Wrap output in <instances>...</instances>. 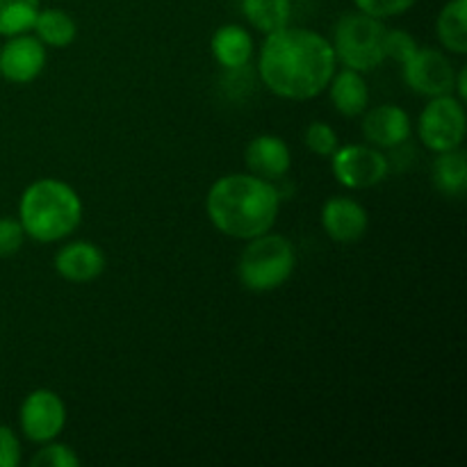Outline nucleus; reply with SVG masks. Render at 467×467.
<instances>
[{
	"label": "nucleus",
	"mask_w": 467,
	"mask_h": 467,
	"mask_svg": "<svg viewBox=\"0 0 467 467\" xmlns=\"http://www.w3.org/2000/svg\"><path fill=\"white\" fill-rule=\"evenodd\" d=\"M337 59L327 36L308 27H285L265 35L258 55V73L274 96L310 100L327 91Z\"/></svg>",
	"instance_id": "obj_1"
},
{
	"label": "nucleus",
	"mask_w": 467,
	"mask_h": 467,
	"mask_svg": "<svg viewBox=\"0 0 467 467\" xmlns=\"http://www.w3.org/2000/svg\"><path fill=\"white\" fill-rule=\"evenodd\" d=\"M281 213V192L254 173L217 178L205 196V214L214 231L233 240H251L272 231Z\"/></svg>",
	"instance_id": "obj_2"
},
{
	"label": "nucleus",
	"mask_w": 467,
	"mask_h": 467,
	"mask_svg": "<svg viewBox=\"0 0 467 467\" xmlns=\"http://www.w3.org/2000/svg\"><path fill=\"white\" fill-rule=\"evenodd\" d=\"M82 199L68 182L39 178L23 190L18 201V222L30 240L55 244L67 240L82 223Z\"/></svg>",
	"instance_id": "obj_3"
},
{
	"label": "nucleus",
	"mask_w": 467,
	"mask_h": 467,
	"mask_svg": "<svg viewBox=\"0 0 467 467\" xmlns=\"http://www.w3.org/2000/svg\"><path fill=\"white\" fill-rule=\"evenodd\" d=\"M296 269L295 244L278 233H263L246 240L237 260V278L249 292H274L285 285Z\"/></svg>",
	"instance_id": "obj_4"
},
{
	"label": "nucleus",
	"mask_w": 467,
	"mask_h": 467,
	"mask_svg": "<svg viewBox=\"0 0 467 467\" xmlns=\"http://www.w3.org/2000/svg\"><path fill=\"white\" fill-rule=\"evenodd\" d=\"M386 23L363 12H349L333 26V53L337 64L358 73H369L386 62L383 55Z\"/></svg>",
	"instance_id": "obj_5"
},
{
	"label": "nucleus",
	"mask_w": 467,
	"mask_h": 467,
	"mask_svg": "<svg viewBox=\"0 0 467 467\" xmlns=\"http://www.w3.org/2000/svg\"><path fill=\"white\" fill-rule=\"evenodd\" d=\"M467 132L465 103L454 94L429 99L418 117V137L433 153L461 149Z\"/></svg>",
	"instance_id": "obj_6"
},
{
	"label": "nucleus",
	"mask_w": 467,
	"mask_h": 467,
	"mask_svg": "<svg viewBox=\"0 0 467 467\" xmlns=\"http://www.w3.org/2000/svg\"><path fill=\"white\" fill-rule=\"evenodd\" d=\"M331 171L345 190H369L386 181L390 160L372 144H345L331 155Z\"/></svg>",
	"instance_id": "obj_7"
},
{
	"label": "nucleus",
	"mask_w": 467,
	"mask_h": 467,
	"mask_svg": "<svg viewBox=\"0 0 467 467\" xmlns=\"http://www.w3.org/2000/svg\"><path fill=\"white\" fill-rule=\"evenodd\" d=\"M18 427L26 441L35 445L57 441L67 427V404L62 397L48 388H36L18 409Z\"/></svg>",
	"instance_id": "obj_8"
},
{
	"label": "nucleus",
	"mask_w": 467,
	"mask_h": 467,
	"mask_svg": "<svg viewBox=\"0 0 467 467\" xmlns=\"http://www.w3.org/2000/svg\"><path fill=\"white\" fill-rule=\"evenodd\" d=\"M401 76L409 89L424 99L454 94V64L450 62L442 50L438 48H418L404 64Z\"/></svg>",
	"instance_id": "obj_9"
},
{
	"label": "nucleus",
	"mask_w": 467,
	"mask_h": 467,
	"mask_svg": "<svg viewBox=\"0 0 467 467\" xmlns=\"http://www.w3.org/2000/svg\"><path fill=\"white\" fill-rule=\"evenodd\" d=\"M46 59V46L30 32L5 36L0 46V78L12 85H30L44 73Z\"/></svg>",
	"instance_id": "obj_10"
},
{
	"label": "nucleus",
	"mask_w": 467,
	"mask_h": 467,
	"mask_svg": "<svg viewBox=\"0 0 467 467\" xmlns=\"http://www.w3.org/2000/svg\"><path fill=\"white\" fill-rule=\"evenodd\" d=\"M360 117H363L360 128H363L365 141L377 149H400L410 140V132H413L410 114L400 105H377L372 109H365Z\"/></svg>",
	"instance_id": "obj_11"
},
{
	"label": "nucleus",
	"mask_w": 467,
	"mask_h": 467,
	"mask_svg": "<svg viewBox=\"0 0 467 467\" xmlns=\"http://www.w3.org/2000/svg\"><path fill=\"white\" fill-rule=\"evenodd\" d=\"M322 228L337 244H354L363 240L369 228V214L363 203L351 196H331L322 205Z\"/></svg>",
	"instance_id": "obj_12"
},
{
	"label": "nucleus",
	"mask_w": 467,
	"mask_h": 467,
	"mask_svg": "<svg viewBox=\"0 0 467 467\" xmlns=\"http://www.w3.org/2000/svg\"><path fill=\"white\" fill-rule=\"evenodd\" d=\"M105 265L108 260H105L103 249L89 240H76L59 246L53 260L57 276L67 283H76V285H85V283L103 276Z\"/></svg>",
	"instance_id": "obj_13"
},
{
	"label": "nucleus",
	"mask_w": 467,
	"mask_h": 467,
	"mask_svg": "<svg viewBox=\"0 0 467 467\" xmlns=\"http://www.w3.org/2000/svg\"><path fill=\"white\" fill-rule=\"evenodd\" d=\"M244 162L254 176L278 182L287 176L292 167L290 146L278 135H258L246 144Z\"/></svg>",
	"instance_id": "obj_14"
},
{
	"label": "nucleus",
	"mask_w": 467,
	"mask_h": 467,
	"mask_svg": "<svg viewBox=\"0 0 467 467\" xmlns=\"http://www.w3.org/2000/svg\"><path fill=\"white\" fill-rule=\"evenodd\" d=\"M327 89L333 109L342 117L356 119L369 108V87L368 80H365V73L342 67L340 71L333 73Z\"/></svg>",
	"instance_id": "obj_15"
},
{
	"label": "nucleus",
	"mask_w": 467,
	"mask_h": 467,
	"mask_svg": "<svg viewBox=\"0 0 467 467\" xmlns=\"http://www.w3.org/2000/svg\"><path fill=\"white\" fill-rule=\"evenodd\" d=\"M210 50H213V57L217 59L219 67L237 71V68H244L254 57V36L244 26L226 23V26L214 30Z\"/></svg>",
	"instance_id": "obj_16"
},
{
	"label": "nucleus",
	"mask_w": 467,
	"mask_h": 467,
	"mask_svg": "<svg viewBox=\"0 0 467 467\" xmlns=\"http://www.w3.org/2000/svg\"><path fill=\"white\" fill-rule=\"evenodd\" d=\"M431 181L447 199H463L467 192V155L463 146L436 153L431 164Z\"/></svg>",
	"instance_id": "obj_17"
},
{
	"label": "nucleus",
	"mask_w": 467,
	"mask_h": 467,
	"mask_svg": "<svg viewBox=\"0 0 467 467\" xmlns=\"http://www.w3.org/2000/svg\"><path fill=\"white\" fill-rule=\"evenodd\" d=\"M436 35L451 55L467 53V0H447L436 18Z\"/></svg>",
	"instance_id": "obj_18"
},
{
	"label": "nucleus",
	"mask_w": 467,
	"mask_h": 467,
	"mask_svg": "<svg viewBox=\"0 0 467 467\" xmlns=\"http://www.w3.org/2000/svg\"><path fill=\"white\" fill-rule=\"evenodd\" d=\"M32 35L46 46V48H67L76 41L78 26L71 14L59 7L39 9L35 23H32Z\"/></svg>",
	"instance_id": "obj_19"
},
{
	"label": "nucleus",
	"mask_w": 467,
	"mask_h": 467,
	"mask_svg": "<svg viewBox=\"0 0 467 467\" xmlns=\"http://www.w3.org/2000/svg\"><path fill=\"white\" fill-rule=\"evenodd\" d=\"M242 14L254 30L269 35L290 23L292 0H242Z\"/></svg>",
	"instance_id": "obj_20"
},
{
	"label": "nucleus",
	"mask_w": 467,
	"mask_h": 467,
	"mask_svg": "<svg viewBox=\"0 0 467 467\" xmlns=\"http://www.w3.org/2000/svg\"><path fill=\"white\" fill-rule=\"evenodd\" d=\"M39 9L41 0H0V36L30 32Z\"/></svg>",
	"instance_id": "obj_21"
},
{
	"label": "nucleus",
	"mask_w": 467,
	"mask_h": 467,
	"mask_svg": "<svg viewBox=\"0 0 467 467\" xmlns=\"http://www.w3.org/2000/svg\"><path fill=\"white\" fill-rule=\"evenodd\" d=\"M304 144L317 158H331L337 146H340V137H337V132L328 123L313 121L304 130Z\"/></svg>",
	"instance_id": "obj_22"
},
{
	"label": "nucleus",
	"mask_w": 467,
	"mask_h": 467,
	"mask_svg": "<svg viewBox=\"0 0 467 467\" xmlns=\"http://www.w3.org/2000/svg\"><path fill=\"white\" fill-rule=\"evenodd\" d=\"M32 467H78L80 459H78L76 450L64 442H44L36 450V454L30 459Z\"/></svg>",
	"instance_id": "obj_23"
},
{
	"label": "nucleus",
	"mask_w": 467,
	"mask_h": 467,
	"mask_svg": "<svg viewBox=\"0 0 467 467\" xmlns=\"http://www.w3.org/2000/svg\"><path fill=\"white\" fill-rule=\"evenodd\" d=\"M418 48L420 44L410 32L400 30V27H395V30L386 27V32H383V55H386V59L404 64Z\"/></svg>",
	"instance_id": "obj_24"
},
{
	"label": "nucleus",
	"mask_w": 467,
	"mask_h": 467,
	"mask_svg": "<svg viewBox=\"0 0 467 467\" xmlns=\"http://www.w3.org/2000/svg\"><path fill=\"white\" fill-rule=\"evenodd\" d=\"M354 5L358 12L386 21V18L404 16L418 5V0H354Z\"/></svg>",
	"instance_id": "obj_25"
},
{
	"label": "nucleus",
	"mask_w": 467,
	"mask_h": 467,
	"mask_svg": "<svg viewBox=\"0 0 467 467\" xmlns=\"http://www.w3.org/2000/svg\"><path fill=\"white\" fill-rule=\"evenodd\" d=\"M27 235L21 222L12 217H0V258H12L26 244Z\"/></svg>",
	"instance_id": "obj_26"
},
{
	"label": "nucleus",
	"mask_w": 467,
	"mask_h": 467,
	"mask_svg": "<svg viewBox=\"0 0 467 467\" xmlns=\"http://www.w3.org/2000/svg\"><path fill=\"white\" fill-rule=\"evenodd\" d=\"M21 459L23 450L18 436L12 431V427L0 424V467H18Z\"/></svg>",
	"instance_id": "obj_27"
},
{
	"label": "nucleus",
	"mask_w": 467,
	"mask_h": 467,
	"mask_svg": "<svg viewBox=\"0 0 467 467\" xmlns=\"http://www.w3.org/2000/svg\"><path fill=\"white\" fill-rule=\"evenodd\" d=\"M454 96L459 100L467 99V67H461L459 71H456V78H454Z\"/></svg>",
	"instance_id": "obj_28"
}]
</instances>
